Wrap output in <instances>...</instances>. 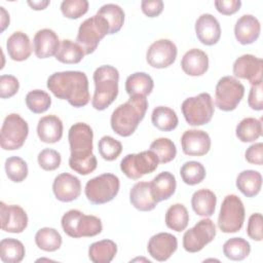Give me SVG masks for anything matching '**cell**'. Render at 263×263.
I'll return each instance as SVG.
<instances>
[{"instance_id":"cell-1","label":"cell","mask_w":263,"mask_h":263,"mask_svg":"<svg viewBox=\"0 0 263 263\" xmlns=\"http://www.w3.org/2000/svg\"><path fill=\"white\" fill-rule=\"evenodd\" d=\"M92 128L85 122L74 123L68 133L71 155L69 158L70 167L80 174L88 175L98 165L96 156L92 154Z\"/></svg>"},{"instance_id":"cell-2","label":"cell","mask_w":263,"mask_h":263,"mask_svg":"<svg viewBox=\"0 0 263 263\" xmlns=\"http://www.w3.org/2000/svg\"><path fill=\"white\" fill-rule=\"evenodd\" d=\"M47 88L61 100H66L76 108L89 102L88 79L81 71H63L51 74L47 79Z\"/></svg>"},{"instance_id":"cell-3","label":"cell","mask_w":263,"mask_h":263,"mask_svg":"<svg viewBox=\"0 0 263 263\" xmlns=\"http://www.w3.org/2000/svg\"><path fill=\"white\" fill-rule=\"evenodd\" d=\"M148 109L146 97L135 95L119 105L110 118L111 127L114 133L121 137H129L135 133L139 123L145 117Z\"/></svg>"},{"instance_id":"cell-4","label":"cell","mask_w":263,"mask_h":263,"mask_svg":"<svg viewBox=\"0 0 263 263\" xmlns=\"http://www.w3.org/2000/svg\"><path fill=\"white\" fill-rule=\"evenodd\" d=\"M118 70L110 65H104L93 72L95 93L91 105L96 110L102 111L109 107L118 95Z\"/></svg>"},{"instance_id":"cell-5","label":"cell","mask_w":263,"mask_h":263,"mask_svg":"<svg viewBox=\"0 0 263 263\" xmlns=\"http://www.w3.org/2000/svg\"><path fill=\"white\" fill-rule=\"evenodd\" d=\"M61 224L64 232L73 238L96 236L103 230L100 218L85 215L79 210L66 212L62 217Z\"/></svg>"},{"instance_id":"cell-6","label":"cell","mask_w":263,"mask_h":263,"mask_svg":"<svg viewBox=\"0 0 263 263\" xmlns=\"http://www.w3.org/2000/svg\"><path fill=\"white\" fill-rule=\"evenodd\" d=\"M120 187L119 178L106 173L87 181L84 193L92 204H103L111 201L118 193Z\"/></svg>"},{"instance_id":"cell-7","label":"cell","mask_w":263,"mask_h":263,"mask_svg":"<svg viewBox=\"0 0 263 263\" xmlns=\"http://www.w3.org/2000/svg\"><path fill=\"white\" fill-rule=\"evenodd\" d=\"M109 34V25L107 21L99 14L86 18L79 26L76 41L82 47L85 54L92 53L100 41Z\"/></svg>"},{"instance_id":"cell-8","label":"cell","mask_w":263,"mask_h":263,"mask_svg":"<svg viewBox=\"0 0 263 263\" xmlns=\"http://www.w3.org/2000/svg\"><path fill=\"white\" fill-rule=\"evenodd\" d=\"M181 109L187 123L193 126L209 123L215 112L212 97L208 92L187 98L182 103Z\"/></svg>"},{"instance_id":"cell-9","label":"cell","mask_w":263,"mask_h":263,"mask_svg":"<svg viewBox=\"0 0 263 263\" xmlns=\"http://www.w3.org/2000/svg\"><path fill=\"white\" fill-rule=\"evenodd\" d=\"M245 206L235 194L225 196L218 217V227L224 233H234L241 229L245 222Z\"/></svg>"},{"instance_id":"cell-10","label":"cell","mask_w":263,"mask_h":263,"mask_svg":"<svg viewBox=\"0 0 263 263\" xmlns=\"http://www.w3.org/2000/svg\"><path fill=\"white\" fill-rule=\"evenodd\" d=\"M29 134L27 121L16 113L7 115L3 121L0 133V144L4 150L20 149Z\"/></svg>"},{"instance_id":"cell-11","label":"cell","mask_w":263,"mask_h":263,"mask_svg":"<svg viewBox=\"0 0 263 263\" xmlns=\"http://www.w3.org/2000/svg\"><path fill=\"white\" fill-rule=\"evenodd\" d=\"M245 95V86L232 76L219 79L215 90V104L222 111H232L240 103Z\"/></svg>"},{"instance_id":"cell-12","label":"cell","mask_w":263,"mask_h":263,"mask_svg":"<svg viewBox=\"0 0 263 263\" xmlns=\"http://www.w3.org/2000/svg\"><path fill=\"white\" fill-rule=\"evenodd\" d=\"M158 163L156 154L151 150H147L124 156L120 162V170L127 178L138 180L144 175L153 173Z\"/></svg>"},{"instance_id":"cell-13","label":"cell","mask_w":263,"mask_h":263,"mask_svg":"<svg viewBox=\"0 0 263 263\" xmlns=\"http://www.w3.org/2000/svg\"><path fill=\"white\" fill-rule=\"evenodd\" d=\"M215 236L216 226L214 222L209 218L201 219L184 233L183 248L189 253H197L210 243Z\"/></svg>"},{"instance_id":"cell-14","label":"cell","mask_w":263,"mask_h":263,"mask_svg":"<svg viewBox=\"0 0 263 263\" xmlns=\"http://www.w3.org/2000/svg\"><path fill=\"white\" fill-rule=\"evenodd\" d=\"M177 46L168 39H159L153 42L146 53L147 63L156 69L171 66L177 58Z\"/></svg>"},{"instance_id":"cell-15","label":"cell","mask_w":263,"mask_h":263,"mask_svg":"<svg viewBox=\"0 0 263 263\" xmlns=\"http://www.w3.org/2000/svg\"><path fill=\"white\" fill-rule=\"evenodd\" d=\"M1 229L5 232L21 233L28 226V216L23 208L16 204L0 202Z\"/></svg>"},{"instance_id":"cell-16","label":"cell","mask_w":263,"mask_h":263,"mask_svg":"<svg viewBox=\"0 0 263 263\" xmlns=\"http://www.w3.org/2000/svg\"><path fill=\"white\" fill-rule=\"evenodd\" d=\"M263 62L253 54H242L233 64V74L240 79H247L252 85L262 81Z\"/></svg>"},{"instance_id":"cell-17","label":"cell","mask_w":263,"mask_h":263,"mask_svg":"<svg viewBox=\"0 0 263 263\" xmlns=\"http://www.w3.org/2000/svg\"><path fill=\"white\" fill-rule=\"evenodd\" d=\"M181 145L186 155L202 156L211 149V138L204 130L188 129L181 137Z\"/></svg>"},{"instance_id":"cell-18","label":"cell","mask_w":263,"mask_h":263,"mask_svg":"<svg viewBox=\"0 0 263 263\" xmlns=\"http://www.w3.org/2000/svg\"><path fill=\"white\" fill-rule=\"evenodd\" d=\"M52 191L58 200L62 202L73 201L81 193L80 180L69 173H62L54 178Z\"/></svg>"},{"instance_id":"cell-19","label":"cell","mask_w":263,"mask_h":263,"mask_svg":"<svg viewBox=\"0 0 263 263\" xmlns=\"http://www.w3.org/2000/svg\"><path fill=\"white\" fill-rule=\"evenodd\" d=\"M177 237L168 232H160L151 236L148 241L147 250L149 255L159 261H166L177 250Z\"/></svg>"},{"instance_id":"cell-20","label":"cell","mask_w":263,"mask_h":263,"mask_svg":"<svg viewBox=\"0 0 263 263\" xmlns=\"http://www.w3.org/2000/svg\"><path fill=\"white\" fill-rule=\"evenodd\" d=\"M197 39L204 45L216 44L221 37V27L218 20L211 13L201 14L195 22Z\"/></svg>"},{"instance_id":"cell-21","label":"cell","mask_w":263,"mask_h":263,"mask_svg":"<svg viewBox=\"0 0 263 263\" xmlns=\"http://www.w3.org/2000/svg\"><path fill=\"white\" fill-rule=\"evenodd\" d=\"M60 40L55 32L51 29L39 30L33 39L34 53L39 59H46L57 54L60 48Z\"/></svg>"},{"instance_id":"cell-22","label":"cell","mask_w":263,"mask_h":263,"mask_svg":"<svg viewBox=\"0 0 263 263\" xmlns=\"http://www.w3.org/2000/svg\"><path fill=\"white\" fill-rule=\"evenodd\" d=\"M260 22L252 14H243L236 21L234 26L235 38L242 45L255 42L260 35Z\"/></svg>"},{"instance_id":"cell-23","label":"cell","mask_w":263,"mask_h":263,"mask_svg":"<svg viewBox=\"0 0 263 263\" xmlns=\"http://www.w3.org/2000/svg\"><path fill=\"white\" fill-rule=\"evenodd\" d=\"M181 67L189 76H201L209 69L208 54L198 48L189 49L182 58Z\"/></svg>"},{"instance_id":"cell-24","label":"cell","mask_w":263,"mask_h":263,"mask_svg":"<svg viewBox=\"0 0 263 263\" xmlns=\"http://www.w3.org/2000/svg\"><path fill=\"white\" fill-rule=\"evenodd\" d=\"M39 139L47 144L59 142L63 137V122L55 115H46L39 119L37 124Z\"/></svg>"},{"instance_id":"cell-25","label":"cell","mask_w":263,"mask_h":263,"mask_svg":"<svg viewBox=\"0 0 263 263\" xmlns=\"http://www.w3.org/2000/svg\"><path fill=\"white\" fill-rule=\"evenodd\" d=\"M6 48L9 58L16 62L27 60L32 53L29 36L22 31H16L8 37L6 41Z\"/></svg>"},{"instance_id":"cell-26","label":"cell","mask_w":263,"mask_h":263,"mask_svg":"<svg viewBox=\"0 0 263 263\" xmlns=\"http://www.w3.org/2000/svg\"><path fill=\"white\" fill-rule=\"evenodd\" d=\"M176 187V178L170 172H161L150 182L151 194L157 202L168 199L175 193Z\"/></svg>"},{"instance_id":"cell-27","label":"cell","mask_w":263,"mask_h":263,"mask_svg":"<svg viewBox=\"0 0 263 263\" xmlns=\"http://www.w3.org/2000/svg\"><path fill=\"white\" fill-rule=\"evenodd\" d=\"M129 201L141 212L152 211L158 203L151 194L150 183L148 182H138L132 187L129 191Z\"/></svg>"},{"instance_id":"cell-28","label":"cell","mask_w":263,"mask_h":263,"mask_svg":"<svg viewBox=\"0 0 263 263\" xmlns=\"http://www.w3.org/2000/svg\"><path fill=\"white\" fill-rule=\"evenodd\" d=\"M217 203L216 194L210 189H199L191 197V205L196 215L208 218L214 215Z\"/></svg>"},{"instance_id":"cell-29","label":"cell","mask_w":263,"mask_h":263,"mask_svg":"<svg viewBox=\"0 0 263 263\" xmlns=\"http://www.w3.org/2000/svg\"><path fill=\"white\" fill-rule=\"evenodd\" d=\"M262 186V176L258 171L246 170L238 174L236 178L237 189L247 197L256 196Z\"/></svg>"},{"instance_id":"cell-30","label":"cell","mask_w":263,"mask_h":263,"mask_svg":"<svg viewBox=\"0 0 263 263\" xmlns=\"http://www.w3.org/2000/svg\"><path fill=\"white\" fill-rule=\"evenodd\" d=\"M154 87L152 77L145 72H136L129 75L125 80V90L130 96H148Z\"/></svg>"},{"instance_id":"cell-31","label":"cell","mask_w":263,"mask_h":263,"mask_svg":"<svg viewBox=\"0 0 263 263\" xmlns=\"http://www.w3.org/2000/svg\"><path fill=\"white\" fill-rule=\"evenodd\" d=\"M117 253V246L111 239H103L91 243L88 248V257L93 263H109Z\"/></svg>"},{"instance_id":"cell-32","label":"cell","mask_w":263,"mask_h":263,"mask_svg":"<svg viewBox=\"0 0 263 263\" xmlns=\"http://www.w3.org/2000/svg\"><path fill=\"white\" fill-rule=\"evenodd\" d=\"M153 125L162 132H171L178 126L179 119L177 113L165 106L156 107L151 114Z\"/></svg>"},{"instance_id":"cell-33","label":"cell","mask_w":263,"mask_h":263,"mask_svg":"<svg viewBox=\"0 0 263 263\" xmlns=\"http://www.w3.org/2000/svg\"><path fill=\"white\" fill-rule=\"evenodd\" d=\"M25 255V247L18 239L8 237L0 241V258L4 263H20Z\"/></svg>"},{"instance_id":"cell-34","label":"cell","mask_w":263,"mask_h":263,"mask_svg":"<svg viewBox=\"0 0 263 263\" xmlns=\"http://www.w3.org/2000/svg\"><path fill=\"white\" fill-rule=\"evenodd\" d=\"M236 137L243 143H250L258 140L262 135V121L253 117L243 118L235 129Z\"/></svg>"},{"instance_id":"cell-35","label":"cell","mask_w":263,"mask_h":263,"mask_svg":"<svg viewBox=\"0 0 263 263\" xmlns=\"http://www.w3.org/2000/svg\"><path fill=\"white\" fill-rule=\"evenodd\" d=\"M189 223V214L187 209L182 203L171 205L165 213V225L177 232L186 229Z\"/></svg>"},{"instance_id":"cell-36","label":"cell","mask_w":263,"mask_h":263,"mask_svg":"<svg viewBox=\"0 0 263 263\" xmlns=\"http://www.w3.org/2000/svg\"><path fill=\"white\" fill-rule=\"evenodd\" d=\"M63 239L61 234L54 228L43 227L35 234L36 246L45 252H54L62 246Z\"/></svg>"},{"instance_id":"cell-37","label":"cell","mask_w":263,"mask_h":263,"mask_svg":"<svg viewBox=\"0 0 263 263\" xmlns=\"http://www.w3.org/2000/svg\"><path fill=\"white\" fill-rule=\"evenodd\" d=\"M84 55L85 52L78 43L69 39H64L61 41L55 59L64 64H78Z\"/></svg>"},{"instance_id":"cell-38","label":"cell","mask_w":263,"mask_h":263,"mask_svg":"<svg viewBox=\"0 0 263 263\" xmlns=\"http://www.w3.org/2000/svg\"><path fill=\"white\" fill-rule=\"evenodd\" d=\"M97 14L102 15L107 21L109 25V34L117 33L123 26L124 11L117 4H105L98 10Z\"/></svg>"},{"instance_id":"cell-39","label":"cell","mask_w":263,"mask_h":263,"mask_svg":"<svg viewBox=\"0 0 263 263\" xmlns=\"http://www.w3.org/2000/svg\"><path fill=\"white\" fill-rule=\"evenodd\" d=\"M251 252V246L242 237H232L223 245V254L232 261H241L246 259Z\"/></svg>"},{"instance_id":"cell-40","label":"cell","mask_w":263,"mask_h":263,"mask_svg":"<svg viewBox=\"0 0 263 263\" xmlns=\"http://www.w3.org/2000/svg\"><path fill=\"white\" fill-rule=\"evenodd\" d=\"M151 151H153L159 163H167L172 161L177 155V148L175 143L168 138H158L154 140L149 147Z\"/></svg>"},{"instance_id":"cell-41","label":"cell","mask_w":263,"mask_h":263,"mask_svg":"<svg viewBox=\"0 0 263 263\" xmlns=\"http://www.w3.org/2000/svg\"><path fill=\"white\" fill-rule=\"evenodd\" d=\"M180 175L185 184L193 186L203 181L205 178V168L200 162L190 160L181 166Z\"/></svg>"},{"instance_id":"cell-42","label":"cell","mask_w":263,"mask_h":263,"mask_svg":"<svg viewBox=\"0 0 263 263\" xmlns=\"http://www.w3.org/2000/svg\"><path fill=\"white\" fill-rule=\"evenodd\" d=\"M26 105L33 113L41 114L49 109L51 105V98L44 90L34 89L27 93Z\"/></svg>"},{"instance_id":"cell-43","label":"cell","mask_w":263,"mask_h":263,"mask_svg":"<svg viewBox=\"0 0 263 263\" xmlns=\"http://www.w3.org/2000/svg\"><path fill=\"white\" fill-rule=\"evenodd\" d=\"M5 172L8 179L14 183L23 182L28 176V164L27 162L18 157L11 156L5 160Z\"/></svg>"},{"instance_id":"cell-44","label":"cell","mask_w":263,"mask_h":263,"mask_svg":"<svg viewBox=\"0 0 263 263\" xmlns=\"http://www.w3.org/2000/svg\"><path fill=\"white\" fill-rule=\"evenodd\" d=\"M100 155L107 161L115 160L122 151V145L111 136H104L98 143Z\"/></svg>"},{"instance_id":"cell-45","label":"cell","mask_w":263,"mask_h":263,"mask_svg":"<svg viewBox=\"0 0 263 263\" xmlns=\"http://www.w3.org/2000/svg\"><path fill=\"white\" fill-rule=\"evenodd\" d=\"M88 10V2L86 0H64L61 3V11L64 16L76 20L84 15Z\"/></svg>"},{"instance_id":"cell-46","label":"cell","mask_w":263,"mask_h":263,"mask_svg":"<svg viewBox=\"0 0 263 263\" xmlns=\"http://www.w3.org/2000/svg\"><path fill=\"white\" fill-rule=\"evenodd\" d=\"M38 164L44 171L57 170L62 161L61 154L54 149H43L37 156Z\"/></svg>"},{"instance_id":"cell-47","label":"cell","mask_w":263,"mask_h":263,"mask_svg":"<svg viewBox=\"0 0 263 263\" xmlns=\"http://www.w3.org/2000/svg\"><path fill=\"white\" fill-rule=\"evenodd\" d=\"M20 88V82L13 75L0 76V97L1 99H8L13 97Z\"/></svg>"},{"instance_id":"cell-48","label":"cell","mask_w":263,"mask_h":263,"mask_svg":"<svg viewBox=\"0 0 263 263\" xmlns=\"http://www.w3.org/2000/svg\"><path fill=\"white\" fill-rule=\"evenodd\" d=\"M262 215L260 213L252 214L249 218L247 233L250 238L256 241H261L263 239V230H262Z\"/></svg>"},{"instance_id":"cell-49","label":"cell","mask_w":263,"mask_h":263,"mask_svg":"<svg viewBox=\"0 0 263 263\" xmlns=\"http://www.w3.org/2000/svg\"><path fill=\"white\" fill-rule=\"evenodd\" d=\"M249 106L256 111H261L263 109V95H262V81L253 84L248 98Z\"/></svg>"},{"instance_id":"cell-50","label":"cell","mask_w":263,"mask_h":263,"mask_svg":"<svg viewBox=\"0 0 263 263\" xmlns=\"http://www.w3.org/2000/svg\"><path fill=\"white\" fill-rule=\"evenodd\" d=\"M246 160L252 164L261 165L263 163V144L255 143L251 145L245 153Z\"/></svg>"},{"instance_id":"cell-51","label":"cell","mask_w":263,"mask_h":263,"mask_svg":"<svg viewBox=\"0 0 263 263\" xmlns=\"http://www.w3.org/2000/svg\"><path fill=\"white\" fill-rule=\"evenodd\" d=\"M216 9L225 15H231L237 12L241 6L240 0H217L215 1Z\"/></svg>"},{"instance_id":"cell-52","label":"cell","mask_w":263,"mask_h":263,"mask_svg":"<svg viewBox=\"0 0 263 263\" xmlns=\"http://www.w3.org/2000/svg\"><path fill=\"white\" fill-rule=\"evenodd\" d=\"M141 8L144 14L149 17L158 16L163 10V2L161 0H143Z\"/></svg>"},{"instance_id":"cell-53","label":"cell","mask_w":263,"mask_h":263,"mask_svg":"<svg viewBox=\"0 0 263 263\" xmlns=\"http://www.w3.org/2000/svg\"><path fill=\"white\" fill-rule=\"evenodd\" d=\"M28 5L35 10H42L44 8L47 7V5H49L50 1L48 0H39V1H28L27 2Z\"/></svg>"},{"instance_id":"cell-54","label":"cell","mask_w":263,"mask_h":263,"mask_svg":"<svg viewBox=\"0 0 263 263\" xmlns=\"http://www.w3.org/2000/svg\"><path fill=\"white\" fill-rule=\"evenodd\" d=\"M1 9V32H3L6 27L9 25V14L6 12L4 7H0Z\"/></svg>"}]
</instances>
